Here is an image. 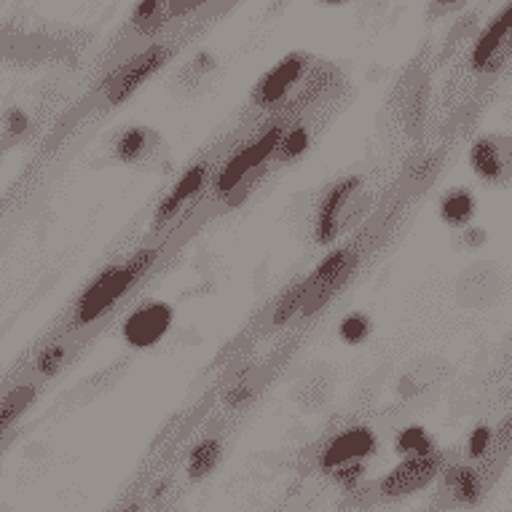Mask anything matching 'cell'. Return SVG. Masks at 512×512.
<instances>
[{
	"label": "cell",
	"mask_w": 512,
	"mask_h": 512,
	"mask_svg": "<svg viewBox=\"0 0 512 512\" xmlns=\"http://www.w3.org/2000/svg\"><path fill=\"white\" fill-rule=\"evenodd\" d=\"M156 261H159V247L151 244V247L135 250L124 261L110 263L108 269H102L73 303L68 322H65V333H78L105 317L124 295L132 293L148 277V271L156 266Z\"/></svg>",
	"instance_id": "obj_1"
},
{
	"label": "cell",
	"mask_w": 512,
	"mask_h": 512,
	"mask_svg": "<svg viewBox=\"0 0 512 512\" xmlns=\"http://www.w3.org/2000/svg\"><path fill=\"white\" fill-rule=\"evenodd\" d=\"M370 210V194L365 188V177L362 175H346L336 183H330L322 194H319L317 210H314V242L317 244H333L341 236L349 234Z\"/></svg>",
	"instance_id": "obj_2"
},
{
	"label": "cell",
	"mask_w": 512,
	"mask_h": 512,
	"mask_svg": "<svg viewBox=\"0 0 512 512\" xmlns=\"http://www.w3.org/2000/svg\"><path fill=\"white\" fill-rule=\"evenodd\" d=\"M177 49H180L177 38H164V41L148 43L140 51H135L132 57L124 59L102 84V105L118 108L126 100H132L151 78L159 76L161 70L175 59Z\"/></svg>",
	"instance_id": "obj_3"
},
{
	"label": "cell",
	"mask_w": 512,
	"mask_h": 512,
	"mask_svg": "<svg viewBox=\"0 0 512 512\" xmlns=\"http://www.w3.org/2000/svg\"><path fill=\"white\" fill-rule=\"evenodd\" d=\"M362 263V244L360 239L346 242L344 247H338L319 263L317 269L306 277V303H303V317L317 314L319 309H325L341 290H344L352 277L357 274Z\"/></svg>",
	"instance_id": "obj_4"
},
{
	"label": "cell",
	"mask_w": 512,
	"mask_h": 512,
	"mask_svg": "<svg viewBox=\"0 0 512 512\" xmlns=\"http://www.w3.org/2000/svg\"><path fill=\"white\" fill-rule=\"evenodd\" d=\"M314 62L317 59L306 54V51H290V54H285L274 68H269L258 78V84L252 89V108L271 113V116L279 113L287 105V100L293 97L295 89L303 84V78L309 76Z\"/></svg>",
	"instance_id": "obj_5"
},
{
	"label": "cell",
	"mask_w": 512,
	"mask_h": 512,
	"mask_svg": "<svg viewBox=\"0 0 512 512\" xmlns=\"http://www.w3.org/2000/svg\"><path fill=\"white\" fill-rule=\"evenodd\" d=\"M212 172H215V167L207 159L196 161L194 167L185 169L183 175L177 177V183L169 188V194L161 199L156 212H153V231L167 228L188 207V202H194L196 196L202 194L204 188L212 183V177H215Z\"/></svg>",
	"instance_id": "obj_6"
},
{
	"label": "cell",
	"mask_w": 512,
	"mask_h": 512,
	"mask_svg": "<svg viewBox=\"0 0 512 512\" xmlns=\"http://www.w3.org/2000/svg\"><path fill=\"white\" fill-rule=\"evenodd\" d=\"M472 172L488 185H504L512 180V137L480 135L470 148Z\"/></svg>",
	"instance_id": "obj_7"
},
{
	"label": "cell",
	"mask_w": 512,
	"mask_h": 512,
	"mask_svg": "<svg viewBox=\"0 0 512 512\" xmlns=\"http://www.w3.org/2000/svg\"><path fill=\"white\" fill-rule=\"evenodd\" d=\"M443 470V454L432 451V454L421 456H405L395 470L389 472L387 478L381 480V494L384 496H408L419 491L427 483L435 480L437 472Z\"/></svg>",
	"instance_id": "obj_8"
},
{
	"label": "cell",
	"mask_w": 512,
	"mask_h": 512,
	"mask_svg": "<svg viewBox=\"0 0 512 512\" xmlns=\"http://www.w3.org/2000/svg\"><path fill=\"white\" fill-rule=\"evenodd\" d=\"M169 325H172V309L167 303H143L140 309L126 317L121 333H124V341L129 346L148 349L167 336Z\"/></svg>",
	"instance_id": "obj_9"
},
{
	"label": "cell",
	"mask_w": 512,
	"mask_h": 512,
	"mask_svg": "<svg viewBox=\"0 0 512 512\" xmlns=\"http://www.w3.org/2000/svg\"><path fill=\"white\" fill-rule=\"evenodd\" d=\"M512 38V0H507L502 9L496 11L494 17L488 19V25L480 30V35L475 38L470 49V57H467V65H470L472 76H480L486 62L496 54V49L507 43Z\"/></svg>",
	"instance_id": "obj_10"
},
{
	"label": "cell",
	"mask_w": 512,
	"mask_h": 512,
	"mask_svg": "<svg viewBox=\"0 0 512 512\" xmlns=\"http://www.w3.org/2000/svg\"><path fill=\"white\" fill-rule=\"evenodd\" d=\"M376 435L370 432L368 427H352L336 435L325 448L322 454V467L325 470H336V467H344V464L362 462L368 459L373 451H376Z\"/></svg>",
	"instance_id": "obj_11"
},
{
	"label": "cell",
	"mask_w": 512,
	"mask_h": 512,
	"mask_svg": "<svg viewBox=\"0 0 512 512\" xmlns=\"http://www.w3.org/2000/svg\"><path fill=\"white\" fill-rule=\"evenodd\" d=\"M314 129H317V126L311 124L309 118H306V113L290 118L285 126V132H282V140H279L277 151H274V161H277V164H290V161L301 159L303 153L311 148V143H314Z\"/></svg>",
	"instance_id": "obj_12"
},
{
	"label": "cell",
	"mask_w": 512,
	"mask_h": 512,
	"mask_svg": "<svg viewBox=\"0 0 512 512\" xmlns=\"http://www.w3.org/2000/svg\"><path fill=\"white\" fill-rule=\"evenodd\" d=\"M169 22V0H137L129 14V35L140 41L159 35Z\"/></svg>",
	"instance_id": "obj_13"
},
{
	"label": "cell",
	"mask_w": 512,
	"mask_h": 512,
	"mask_svg": "<svg viewBox=\"0 0 512 512\" xmlns=\"http://www.w3.org/2000/svg\"><path fill=\"white\" fill-rule=\"evenodd\" d=\"M483 488H486V478L475 467L459 464V467L445 470V491L456 504H475L483 496Z\"/></svg>",
	"instance_id": "obj_14"
},
{
	"label": "cell",
	"mask_w": 512,
	"mask_h": 512,
	"mask_svg": "<svg viewBox=\"0 0 512 512\" xmlns=\"http://www.w3.org/2000/svg\"><path fill=\"white\" fill-rule=\"evenodd\" d=\"M475 210H478V202H475L470 188H451L440 199V220L454 228L470 226Z\"/></svg>",
	"instance_id": "obj_15"
},
{
	"label": "cell",
	"mask_w": 512,
	"mask_h": 512,
	"mask_svg": "<svg viewBox=\"0 0 512 512\" xmlns=\"http://www.w3.org/2000/svg\"><path fill=\"white\" fill-rule=\"evenodd\" d=\"M153 132L148 126H129L121 135L116 137L113 143V156H116L121 164H137L143 161L148 153H151Z\"/></svg>",
	"instance_id": "obj_16"
},
{
	"label": "cell",
	"mask_w": 512,
	"mask_h": 512,
	"mask_svg": "<svg viewBox=\"0 0 512 512\" xmlns=\"http://www.w3.org/2000/svg\"><path fill=\"white\" fill-rule=\"evenodd\" d=\"M35 395H38L35 384H19V387H11L6 395L0 397V440L14 427V421L33 405Z\"/></svg>",
	"instance_id": "obj_17"
},
{
	"label": "cell",
	"mask_w": 512,
	"mask_h": 512,
	"mask_svg": "<svg viewBox=\"0 0 512 512\" xmlns=\"http://www.w3.org/2000/svg\"><path fill=\"white\" fill-rule=\"evenodd\" d=\"M303 303H306V279L290 287L279 298L274 311H271V328H285L287 322H293L295 317H303Z\"/></svg>",
	"instance_id": "obj_18"
},
{
	"label": "cell",
	"mask_w": 512,
	"mask_h": 512,
	"mask_svg": "<svg viewBox=\"0 0 512 512\" xmlns=\"http://www.w3.org/2000/svg\"><path fill=\"white\" fill-rule=\"evenodd\" d=\"M70 360V346L65 344V341H51V344H46L38 352V357L33 360V370L35 376L41 378H51L57 376L59 370H62V365Z\"/></svg>",
	"instance_id": "obj_19"
},
{
	"label": "cell",
	"mask_w": 512,
	"mask_h": 512,
	"mask_svg": "<svg viewBox=\"0 0 512 512\" xmlns=\"http://www.w3.org/2000/svg\"><path fill=\"white\" fill-rule=\"evenodd\" d=\"M220 462V443L218 440H204L191 451V459H188V475L191 478H204L210 475Z\"/></svg>",
	"instance_id": "obj_20"
},
{
	"label": "cell",
	"mask_w": 512,
	"mask_h": 512,
	"mask_svg": "<svg viewBox=\"0 0 512 512\" xmlns=\"http://www.w3.org/2000/svg\"><path fill=\"white\" fill-rule=\"evenodd\" d=\"M397 454L403 456H421V454H432L437 451L435 443H432V437L427 435V429L421 427H408L403 429L400 435H397Z\"/></svg>",
	"instance_id": "obj_21"
},
{
	"label": "cell",
	"mask_w": 512,
	"mask_h": 512,
	"mask_svg": "<svg viewBox=\"0 0 512 512\" xmlns=\"http://www.w3.org/2000/svg\"><path fill=\"white\" fill-rule=\"evenodd\" d=\"M370 317L368 314H362V311H352V314H346L344 322H341V328H338V336L344 338L349 346H357L362 341H368L370 336Z\"/></svg>",
	"instance_id": "obj_22"
},
{
	"label": "cell",
	"mask_w": 512,
	"mask_h": 512,
	"mask_svg": "<svg viewBox=\"0 0 512 512\" xmlns=\"http://www.w3.org/2000/svg\"><path fill=\"white\" fill-rule=\"evenodd\" d=\"M27 129H30V118H27L25 110H6V116H3V135H6V140H19V137H25Z\"/></svg>",
	"instance_id": "obj_23"
},
{
	"label": "cell",
	"mask_w": 512,
	"mask_h": 512,
	"mask_svg": "<svg viewBox=\"0 0 512 512\" xmlns=\"http://www.w3.org/2000/svg\"><path fill=\"white\" fill-rule=\"evenodd\" d=\"M470 0H427V19L437 22V19L451 17L456 11H462Z\"/></svg>",
	"instance_id": "obj_24"
},
{
	"label": "cell",
	"mask_w": 512,
	"mask_h": 512,
	"mask_svg": "<svg viewBox=\"0 0 512 512\" xmlns=\"http://www.w3.org/2000/svg\"><path fill=\"white\" fill-rule=\"evenodd\" d=\"M491 445H494V432L488 427H478L470 435V443H467V451H470L472 459H483V456L491 451Z\"/></svg>",
	"instance_id": "obj_25"
},
{
	"label": "cell",
	"mask_w": 512,
	"mask_h": 512,
	"mask_svg": "<svg viewBox=\"0 0 512 512\" xmlns=\"http://www.w3.org/2000/svg\"><path fill=\"white\" fill-rule=\"evenodd\" d=\"M362 472H365L362 462H352V464H344V467H336V470H333V475H336L338 483H344V486H354V483L362 478Z\"/></svg>",
	"instance_id": "obj_26"
},
{
	"label": "cell",
	"mask_w": 512,
	"mask_h": 512,
	"mask_svg": "<svg viewBox=\"0 0 512 512\" xmlns=\"http://www.w3.org/2000/svg\"><path fill=\"white\" fill-rule=\"evenodd\" d=\"M207 3H210V0H169V19L185 17V14H191V11L207 6Z\"/></svg>",
	"instance_id": "obj_27"
},
{
	"label": "cell",
	"mask_w": 512,
	"mask_h": 512,
	"mask_svg": "<svg viewBox=\"0 0 512 512\" xmlns=\"http://www.w3.org/2000/svg\"><path fill=\"white\" fill-rule=\"evenodd\" d=\"M250 397H252V384L250 381H242V384H236V387L228 392L226 405L228 408H242V405L247 403Z\"/></svg>",
	"instance_id": "obj_28"
},
{
	"label": "cell",
	"mask_w": 512,
	"mask_h": 512,
	"mask_svg": "<svg viewBox=\"0 0 512 512\" xmlns=\"http://www.w3.org/2000/svg\"><path fill=\"white\" fill-rule=\"evenodd\" d=\"M317 3H325V6H344L349 0H317Z\"/></svg>",
	"instance_id": "obj_29"
},
{
	"label": "cell",
	"mask_w": 512,
	"mask_h": 512,
	"mask_svg": "<svg viewBox=\"0 0 512 512\" xmlns=\"http://www.w3.org/2000/svg\"><path fill=\"white\" fill-rule=\"evenodd\" d=\"M223 3H226V6H234V3H239V0H223Z\"/></svg>",
	"instance_id": "obj_30"
},
{
	"label": "cell",
	"mask_w": 512,
	"mask_h": 512,
	"mask_svg": "<svg viewBox=\"0 0 512 512\" xmlns=\"http://www.w3.org/2000/svg\"><path fill=\"white\" fill-rule=\"evenodd\" d=\"M126 512H137V510H135V507H129V510H126Z\"/></svg>",
	"instance_id": "obj_31"
}]
</instances>
